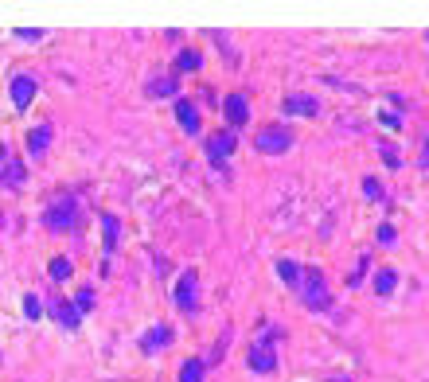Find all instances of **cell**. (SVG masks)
<instances>
[{"label":"cell","mask_w":429,"mask_h":382,"mask_svg":"<svg viewBox=\"0 0 429 382\" xmlns=\"http://www.w3.org/2000/svg\"><path fill=\"white\" fill-rule=\"evenodd\" d=\"M332 382H351V379H332Z\"/></svg>","instance_id":"f1b7e54d"},{"label":"cell","mask_w":429,"mask_h":382,"mask_svg":"<svg viewBox=\"0 0 429 382\" xmlns=\"http://www.w3.org/2000/svg\"><path fill=\"white\" fill-rule=\"evenodd\" d=\"M300 297H305V304H309V308H328V304H332V297H328V289H324V273L320 269H305V273H300Z\"/></svg>","instance_id":"7a4b0ae2"},{"label":"cell","mask_w":429,"mask_h":382,"mask_svg":"<svg viewBox=\"0 0 429 382\" xmlns=\"http://www.w3.org/2000/svg\"><path fill=\"white\" fill-rule=\"evenodd\" d=\"M246 117H250V102H246V94H230L227 98V121L230 125H246Z\"/></svg>","instance_id":"8fae6325"},{"label":"cell","mask_w":429,"mask_h":382,"mask_svg":"<svg viewBox=\"0 0 429 382\" xmlns=\"http://www.w3.org/2000/svg\"><path fill=\"white\" fill-rule=\"evenodd\" d=\"M176 121H179V129L184 133H199V109L191 106L188 98H179L176 102Z\"/></svg>","instance_id":"9c48e42d"},{"label":"cell","mask_w":429,"mask_h":382,"mask_svg":"<svg viewBox=\"0 0 429 382\" xmlns=\"http://www.w3.org/2000/svg\"><path fill=\"white\" fill-rule=\"evenodd\" d=\"M24 176H28V168L20 164V160H4V168H0V183H4V188L20 191L24 188Z\"/></svg>","instance_id":"30bf717a"},{"label":"cell","mask_w":429,"mask_h":382,"mask_svg":"<svg viewBox=\"0 0 429 382\" xmlns=\"http://www.w3.org/2000/svg\"><path fill=\"white\" fill-rule=\"evenodd\" d=\"M421 168H429V137H426V148H421Z\"/></svg>","instance_id":"83f0119b"},{"label":"cell","mask_w":429,"mask_h":382,"mask_svg":"<svg viewBox=\"0 0 429 382\" xmlns=\"http://www.w3.org/2000/svg\"><path fill=\"white\" fill-rule=\"evenodd\" d=\"M172 339H176V332H172L168 324H156L153 332H148V335L141 339V347H144V351H156V347H168Z\"/></svg>","instance_id":"4fadbf2b"},{"label":"cell","mask_w":429,"mask_h":382,"mask_svg":"<svg viewBox=\"0 0 429 382\" xmlns=\"http://www.w3.org/2000/svg\"><path fill=\"white\" fill-rule=\"evenodd\" d=\"M0 160H4V144H0Z\"/></svg>","instance_id":"f546056e"},{"label":"cell","mask_w":429,"mask_h":382,"mask_svg":"<svg viewBox=\"0 0 429 382\" xmlns=\"http://www.w3.org/2000/svg\"><path fill=\"white\" fill-rule=\"evenodd\" d=\"M32 98H36V78H32V74H16V78H12L16 109H28V106H32Z\"/></svg>","instance_id":"ba28073f"},{"label":"cell","mask_w":429,"mask_h":382,"mask_svg":"<svg viewBox=\"0 0 429 382\" xmlns=\"http://www.w3.org/2000/svg\"><path fill=\"white\" fill-rule=\"evenodd\" d=\"M74 308H78V312H90V308H94V289H78V297H74Z\"/></svg>","instance_id":"603a6c76"},{"label":"cell","mask_w":429,"mask_h":382,"mask_svg":"<svg viewBox=\"0 0 429 382\" xmlns=\"http://www.w3.org/2000/svg\"><path fill=\"white\" fill-rule=\"evenodd\" d=\"M102 230H106V254H113V250H118V238H121L118 215H102Z\"/></svg>","instance_id":"2e32d148"},{"label":"cell","mask_w":429,"mask_h":382,"mask_svg":"<svg viewBox=\"0 0 429 382\" xmlns=\"http://www.w3.org/2000/svg\"><path fill=\"white\" fill-rule=\"evenodd\" d=\"M24 316H28V320H39V316H43V304H39L36 293H28V297H24Z\"/></svg>","instance_id":"7402d4cb"},{"label":"cell","mask_w":429,"mask_h":382,"mask_svg":"<svg viewBox=\"0 0 429 382\" xmlns=\"http://www.w3.org/2000/svg\"><path fill=\"white\" fill-rule=\"evenodd\" d=\"M203 370H207L203 359H184V367H179V382H203Z\"/></svg>","instance_id":"e0dca14e"},{"label":"cell","mask_w":429,"mask_h":382,"mask_svg":"<svg viewBox=\"0 0 429 382\" xmlns=\"http://www.w3.org/2000/svg\"><path fill=\"white\" fill-rule=\"evenodd\" d=\"M51 312H55V320H59L67 332H74V328H78V308H74V300H55V304H51Z\"/></svg>","instance_id":"7c38bea8"},{"label":"cell","mask_w":429,"mask_h":382,"mask_svg":"<svg viewBox=\"0 0 429 382\" xmlns=\"http://www.w3.org/2000/svg\"><path fill=\"white\" fill-rule=\"evenodd\" d=\"M47 141H51V125H39V129L28 133V153L32 156H43L47 153Z\"/></svg>","instance_id":"5bb4252c"},{"label":"cell","mask_w":429,"mask_h":382,"mask_svg":"<svg viewBox=\"0 0 429 382\" xmlns=\"http://www.w3.org/2000/svg\"><path fill=\"white\" fill-rule=\"evenodd\" d=\"M43 223H47L51 230H74L78 227V203H74V199H55V203L47 207Z\"/></svg>","instance_id":"277c9868"},{"label":"cell","mask_w":429,"mask_h":382,"mask_svg":"<svg viewBox=\"0 0 429 382\" xmlns=\"http://www.w3.org/2000/svg\"><path fill=\"white\" fill-rule=\"evenodd\" d=\"M277 328H265V335L258 339V344L250 347V370H258V374H274L277 370V355H274V344H277Z\"/></svg>","instance_id":"6da1fadb"},{"label":"cell","mask_w":429,"mask_h":382,"mask_svg":"<svg viewBox=\"0 0 429 382\" xmlns=\"http://www.w3.org/2000/svg\"><path fill=\"white\" fill-rule=\"evenodd\" d=\"M254 144H258V153H265V156H281L289 144H293V133L281 129V125H265V129H258Z\"/></svg>","instance_id":"3957f363"},{"label":"cell","mask_w":429,"mask_h":382,"mask_svg":"<svg viewBox=\"0 0 429 382\" xmlns=\"http://www.w3.org/2000/svg\"><path fill=\"white\" fill-rule=\"evenodd\" d=\"M300 273H305V269H300L297 262H289V258H281V262H277V277H281L285 285H300Z\"/></svg>","instance_id":"ac0fdd59"},{"label":"cell","mask_w":429,"mask_h":382,"mask_svg":"<svg viewBox=\"0 0 429 382\" xmlns=\"http://www.w3.org/2000/svg\"><path fill=\"white\" fill-rule=\"evenodd\" d=\"M363 195H367V199H382V188L367 176V179H363Z\"/></svg>","instance_id":"cb8c5ba5"},{"label":"cell","mask_w":429,"mask_h":382,"mask_svg":"<svg viewBox=\"0 0 429 382\" xmlns=\"http://www.w3.org/2000/svg\"><path fill=\"white\" fill-rule=\"evenodd\" d=\"M382 156H386V164L390 168H398V153H394V148H382Z\"/></svg>","instance_id":"4316f807"},{"label":"cell","mask_w":429,"mask_h":382,"mask_svg":"<svg viewBox=\"0 0 429 382\" xmlns=\"http://www.w3.org/2000/svg\"><path fill=\"white\" fill-rule=\"evenodd\" d=\"M199 63H203L199 51H184V55L176 59V67H179V71H199Z\"/></svg>","instance_id":"44dd1931"},{"label":"cell","mask_w":429,"mask_h":382,"mask_svg":"<svg viewBox=\"0 0 429 382\" xmlns=\"http://www.w3.org/2000/svg\"><path fill=\"white\" fill-rule=\"evenodd\" d=\"M0 227H4V215H0Z\"/></svg>","instance_id":"4dcf8cb0"},{"label":"cell","mask_w":429,"mask_h":382,"mask_svg":"<svg viewBox=\"0 0 429 382\" xmlns=\"http://www.w3.org/2000/svg\"><path fill=\"white\" fill-rule=\"evenodd\" d=\"M71 273H74L71 258H55V262H51V277H55V281H67Z\"/></svg>","instance_id":"ffe728a7"},{"label":"cell","mask_w":429,"mask_h":382,"mask_svg":"<svg viewBox=\"0 0 429 382\" xmlns=\"http://www.w3.org/2000/svg\"><path fill=\"white\" fill-rule=\"evenodd\" d=\"M281 109H285V113H297V117H316V113H320V102L312 94H289Z\"/></svg>","instance_id":"8992f818"},{"label":"cell","mask_w":429,"mask_h":382,"mask_svg":"<svg viewBox=\"0 0 429 382\" xmlns=\"http://www.w3.org/2000/svg\"><path fill=\"white\" fill-rule=\"evenodd\" d=\"M195 293H199V277H195V269H188V273L176 281V304H179V312H195Z\"/></svg>","instance_id":"5b68a950"},{"label":"cell","mask_w":429,"mask_h":382,"mask_svg":"<svg viewBox=\"0 0 429 382\" xmlns=\"http://www.w3.org/2000/svg\"><path fill=\"white\" fill-rule=\"evenodd\" d=\"M234 133H214L211 141H207V156H211V164H223L230 153H234Z\"/></svg>","instance_id":"52a82bcc"},{"label":"cell","mask_w":429,"mask_h":382,"mask_svg":"<svg viewBox=\"0 0 429 382\" xmlns=\"http://www.w3.org/2000/svg\"><path fill=\"white\" fill-rule=\"evenodd\" d=\"M379 242H382V246H394V227H390V223H382V227H379Z\"/></svg>","instance_id":"d4e9b609"},{"label":"cell","mask_w":429,"mask_h":382,"mask_svg":"<svg viewBox=\"0 0 429 382\" xmlns=\"http://www.w3.org/2000/svg\"><path fill=\"white\" fill-rule=\"evenodd\" d=\"M394 289H398V273H394V269H379V277H375V293H379V297H390Z\"/></svg>","instance_id":"d6986e66"},{"label":"cell","mask_w":429,"mask_h":382,"mask_svg":"<svg viewBox=\"0 0 429 382\" xmlns=\"http://www.w3.org/2000/svg\"><path fill=\"white\" fill-rule=\"evenodd\" d=\"M16 36H20V39H28V43H32V39H43V32H39V27H36V32H32V27H20Z\"/></svg>","instance_id":"484cf974"},{"label":"cell","mask_w":429,"mask_h":382,"mask_svg":"<svg viewBox=\"0 0 429 382\" xmlns=\"http://www.w3.org/2000/svg\"><path fill=\"white\" fill-rule=\"evenodd\" d=\"M172 94H179V82L172 78V74L153 78V82H148V98H172Z\"/></svg>","instance_id":"9a60e30c"}]
</instances>
